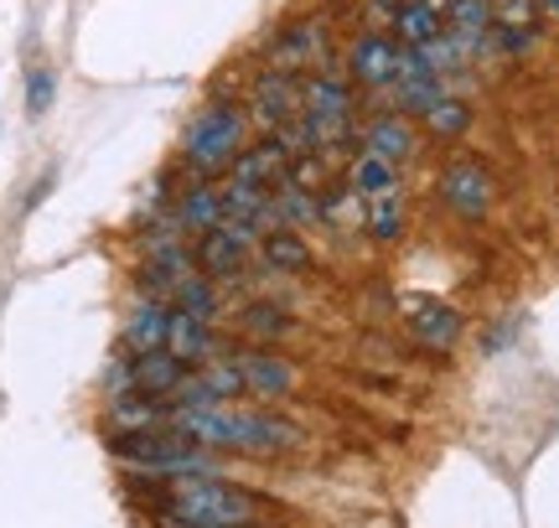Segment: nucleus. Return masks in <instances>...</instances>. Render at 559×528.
<instances>
[{"label": "nucleus", "mask_w": 559, "mask_h": 528, "mask_svg": "<svg viewBox=\"0 0 559 528\" xmlns=\"http://www.w3.org/2000/svg\"><path fill=\"white\" fill-rule=\"evenodd\" d=\"M160 513L171 528H264L270 503L234 482H218L213 471H187L166 482Z\"/></svg>", "instance_id": "1"}, {"label": "nucleus", "mask_w": 559, "mask_h": 528, "mask_svg": "<svg viewBox=\"0 0 559 528\" xmlns=\"http://www.w3.org/2000/svg\"><path fill=\"white\" fill-rule=\"evenodd\" d=\"M166 425L213 451H290L300 441L296 425H285L275 415H249L234 405H171Z\"/></svg>", "instance_id": "2"}, {"label": "nucleus", "mask_w": 559, "mask_h": 528, "mask_svg": "<svg viewBox=\"0 0 559 528\" xmlns=\"http://www.w3.org/2000/svg\"><path fill=\"white\" fill-rule=\"evenodd\" d=\"M243 151V115L234 104H207L198 120L187 124L181 135V156L198 177H218L234 166V156Z\"/></svg>", "instance_id": "3"}, {"label": "nucleus", "mask_w": 559, "mask_h": 528, "mask_svg": "<svg viewBox=\"0 0 559 528\" xmlns=\"http://www.w3.org/2000/svg\"><path fill=\"white\" fill-rule=\"evenodd\" d=\"M300 115L317 135V151L347 141V120H353V99H347V79L342 73H317L300 88Z\"/></svg>", "instance_id": "4"}, {"label": "nucleus", "mask_w": 559, "mask_h": 528, "mask_svg": "<svg viewBox=\"0 0 559 528\" xmlns=\"http://www.w3.org/2000/svg\"><path fill=\"white\" fill-rule=\"evenodd\" d=\"M492 171L477 161H456L445 166V177H440V203L451 207L456 218H466V224H477V218H487V207H492Z\"/></svg>", "instance_id": "5"}, {"label": "nucleus", "mask_w": 559, "mask_h": 528, "mask_svg": "<svg viewBox=\"0 0 559 528\" xmlns=\"http://www.w3.org/2000/svg\"><path fill=\"white\" fill-rule=\"evenodd\" d=\"M394 83H400V115H425V109L445 94V88H440V68L425 58L419 47L400 52V73H394Z\"/></svg>", "instance_id": "6"}, {"label": "nucleus", "mask_w": 559, "mask_h": 528, "mask_svg": "<svg viewBox=\"0 0 559 528\" xmlns=\"http://www.w3.org/2000/svg\"><path fill=\"white\" fill-rule=\"evenodd\" d=\"M400 73V47L379 32H368L347 47V79L362 83V88H383V83H394Z\"/></svg>", "instance_id": "7"}, {"label": "nucleus", "mask_w": 559, "mask_h": 528, "mask_svg": "<svg viewBox=\"0 0 559 528\" xmlns=\"http://www.w3.org/2000/svg\"><path fill=\"white\" fill-rule=\"evenodd\" d=\"M124 379H130L135 394L166 399V394H177V384L187 379V363H181L171 347H156V352H135V358L124 363Z\"/></svg>", "instance_id": "8"}, {"label": "nucleus", "mask_w": 559, "mask_h": 528, "mask_svg": "<svg viewBox=\"0 0 559 528\" xmlns=\"http://www.w3.org/2000/svg\"><path fill=\"white\" fill-rule=\"evenodd\" d=\"M234 363H239V373H243V388H254L264 399L290 394V384H296V368L285 363L280 352H270V347H239Z\"/></svg>", "instance_id": "9"}, {"label": "nucleus", "mask_w": 559, "mask_h": 528, "mask_svg": "<svg viewBox=\"0 0 559 528\" xmlns=\"http://www.w3.org/2000/svg\"><path fill=\"white\" fill-rule=\"evenodd\" d=\"M249 109H254V120L264 124V130H280L285 120H296L300 115V88L290 73H264L260 83H254V94H249Z\"/></svg>", "instance_id": "10"}, {"label": "nucleus", "mask_w": 559, "mask_h": 528, "mask_svg": "<svg viewBox=\"0 0 559 528\" xmlns=\"http://www.w3.org/2000/svg\"><path fill=\"white\" fill-rule=\"evenodd\" d=\"M326 58V26L321 21H296L285 26V37L275 41V73H290V68H311V62Z\"/></svg>", "instance_id": "11"}, {"label": "nucleus", "mask_w": 559, "mask_h": 528, "mask_svg": "<svg viewBox=\"0 0 559 528\" xmlns=\"http://www.w3.org/2000/svg\"><path fill=\"white\" fill-rule=\"evenodd\" d=\"M228 171H234L239 182H254V187H264V192H275L280 182H290V177H285V171H290V156H285L280 141H264V145H254V151H239Z\"/></svg>", "instance_id": "12"}, {"label": "nucleus", "mask_w": 559, "mask_h": 528, "mask_svg": "<svg viewBox=\"0 0 559 528\" xmlns=\"http://www.w3.org/2000/svg\"><path fill=\"white\" fill-rule=\"evenodd\" d=\"M166 347H171L187 368H198V363L213 358V347L218 343H213V326L202 322V316H187V311L171 305V332H166Z\"/></svg>", "instance_id": "13"}, {"label": "nucleus", "mask_w": 559, "mask_h": 528, "mask_svg": "<svg viewBox=\"0 0 559 528\" xmlns=\"http://www.w3.org/2000/svg\"><path fill=\"white\" fill-rule=\"evenodd\" d=\"M492 26V5L487 0H451L445 11V37L456 41V52H477L481 37Z\"/></svg>", "instance_id": "14"}, {"label": "nucleus", "mask_w": 559, "mask_h": 528, "mask_svg": "<svg viewBox=\"0 0 559 528\" xmlns=\"http://www.w3.org/2000/svg\"><path fill=\"white\" fill-rule=\"evenodd\" d=\"M243 254H249V244H239L228 228H207L198 239V264H202V275H218V280H234L239 275V264Z\"/></svg>", "instance_id": "15"}, {"label": "nucleus", "mask_w": 559, "mask_h": 528, "mask_svg": "<svg viewBox=\"0 0 559 528\" xmlns=\"http://www.w3.org/2000/svg\"><path fill=\"white\" fill-rule=\"evenodd\" d=\"M166 425V409L151 399V394H115L109 399V435H130V430H156Z\"/></svg>", "instance_id": "16"}, {"label": "nucleus", "mask_w": 559, "mask_h": 528, "mask_svg": "<svg viewBox=\"0 0 559 528\" xmlns=\"http://www.w3.org/2000/svg\"><path fill=\"white\" fill-rule=\"evenodd\" d=\"M166 332H171V305L145 301V305H135V316L124 322V347H130V352H156V347H166Z\"/></svg>", "instance_id": "17"}, {"label": "nucleus", "mask_w": 559, "mask_h": 528, "mask_svg": "<svg viewBox=\"0 0 559 528\" xmlns=\"http://www.w3.org/2000/svg\"><path fill=\"white\" fill-rule=\"evenodd\" d=\"M218 197H223V218H239V224H254V228H270L275 224V213H270V192L254 182H234L218 187Z\"/></svg>", "instance_id": "18"}, {"label": "nucleus", "mask_w": 559, "mask_h": 528, "mask_svg": "<svg viewBox=\"0 0 559 528\" xmlns=\"http://www.w3.org/2000/svg\"><path fill=\"white\" fill-rule=\"evenodd\" d=\"M409 332H415L425 347H451L461 337V311L440 301H419L415 316H409Z\"/></svg>", "instance_id": "19"}, {"label": "nucleus", "mask_w": 559, "mask_h": 528, "mask_svg": "<svg viewBox=\"0 0 559 528\" xmlns=\"http://www.w3.org/2000/svg\"><path fill=\"white\" fill-rule=\"evenodd\" d=\"M394 32H400L404 47H430V41L445 37V16L430 0H404L400 16H394Z\"/></svg>", "instance_id": "20"}, {"label": "nucleus", "mask_w": 559, "mask_h": 528, "mask_svg": "<svg viewBox=\"0 0 559 528\" xmlns=\"http://www.w3.org/2000/svg\"><path fill=\"white\" fill-rule=\"evenodd\" d=\"M368 151L383 156V161H409L415 156V124L404 115H383V120L368 124Z\"/></svg>", "instance_id": "21"}, {"label": "nucleus", "mask_w": 559, "mask_h": 528, "mask_svg": "<svg viewBox=\"0 0 559 528\" xmlns=\"http://www.w3.org/2000/svg\"><path fill=\"white\" fill-rule=\"evenodd\" d=\"M177 224L192 228V233H207V228H218V224H223V197H218V187H207V182L192 187V192L181 197V207H177Z\"/></svg>", "instance_id": "22"}, {"label": "nucleus", "mask_w": 559, "mask_h": 528, "mask_svg": "<svg viewBox=\"0 0 559 528\" xmlns=\"http://www.w3.org/2000/svg\"><path fill=\"white\" fill-rule=\"evenodd\" d=\"M425 130L436 135V141H456V135H466V124H472V109H466V99H451V94H440L425 115Z\"/></svg>", "instance_id": "23"}, {"label": "nucleus", "mask_w": 559, "mask_h": 528, "mask_svg": "<svg viewBox=\"0 0 559 528\" xmlns=\"http://www.w3.org/2000/svg\"><path fill=\"white\" fill-rule=\"evenodd\" d=\"M260 254H264V264H270V269H306V264H311L306 244H300L296 233H285V228L264 233V239H260Z\"/></svg>", "instance_id": "24"}, {"label": "nucleus", "mask_w": 559, "mask_h": 528, "mask_svg": "<svg viewBox=\"0 0 559 528\" xmlns=\"http://www.w3.org/2000/svg\"><path fill=\"white\" fill-rule=\"evenodd\" d=\"M353 187H358L362 197H383V192H394L400 187V177H394V161H383V156H358V166H353Z\"/></svg>", "instance_id": "25"}, {"label": "nucleus", "mask_w": 559, "mask_h": 528, "mask_svg": "<svg viewBox=\"0 0 559 528\" xmlns=\"http://www.w3.org/2000/svg\"><path fill=\"white\" fill-rule=\"evenodd\" d=\"M368 233L373 239H400L404 233V203H400V192H383V197H373L368 203Z\"/></svg>", "instance_id": "26"}, {"label": "nucleus", "mask_w": 559, "mask_h": 528, "mask_svg": "<svg viewBox=\"0 0 559 528\" xmlns=\"http://www.w3.org/2000/svg\"><path fill=\"white\" fill-rule=\"evenodd\" d=\"M171 305L187 311V316H202V322H207V316L218 311V296H213V285L202 280V275H187V280L171 290Z\"/></svg>", "instance_id": "27"}, {"label": "nucleus", "mask_w": 559, "mask_h": 528, "mask_svg": "<svg viewBox=\"0 0 559 528\" xmlns=\"http://www.w3.org/2000/svg\"><path fill=\"white\" fill-rule=\"evenodd\" d=\"M52 99H58V73H52V68H32V73H26V115L41 120V115L52 109Z\"/></svg>", "instance_id": "28"}, {"label": "nucleus", "mask_w": 559, "mask_h": 528, "mask_svg": "<svg viewBox=\"0 0 559 528\" xmlns=\"http://www.w3.org/2000/svg\"><path fill=\"white\" fill-rule=\"evenodd\" d=\"M243 332L270 343V337H285V332H290V316H285L280 305H249V311H243Z\"/></svg>", "instance_id": "29"}, {"label": "nucleus", "mask_w": 559, "mask_h": 528, "mask_svg": "<svg viewBox=\"0 0 559 528\" xmlns=\"http://www.w3.org/2000/svg\"><path fill=\"white\" fill-rule=\"evenodd\" d=\"M534 16H539V0H498L492 5L498 26H534Z\"/></svg>", "instance_id": "30"}, {"label": "nucleus", "mask_w": 559, "mask_h": 528, "mask_svg": "<svg viewBox=\"0 0 559 528\" xmlns=\"http://www.w3.org/2000/svg\"><path fill=\"white\" fill-rule=\"evenodd\" d=\"M498 41L508 52H523V47H534V26H498Z\"/></svg>", "instance_id": "31"}, {"label": "nucleus", "mask_w": 559, "mask_h": 528, "mask_svg": "<svg viewBox=\"0 0 559 528\" xmlns=\"http://www.w3.org/2000/svg\"><path fill=\"white\" fill-rule=\"evenodd\" d=\"M400 5H404V0H373L368 11H373V21H389V26H394V16H400Z\"/></svg>", "instance_id": "32"}, {"label": "nucleus", "mask_w": 559, "mask_h": 528, "mask_svg": "<svg viewBox=\"0 0 559 528\" xmlns=\"http://www.w3.org/2000/svg\"><path fill=\"white\" fill-rule=\"evenodd\" d=\"M539 11L544 16H559V0H539Z\"/></svg>", "instance_id": "33"}]
</instances>
